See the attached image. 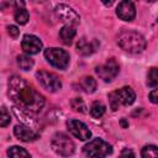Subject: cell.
I'll list each match as a JSON object with an SVG mask.
<instances>
[{
    "label": "cell",
    "instance_id": "obj_1",
    "mask_svg": "<svg viewBox=\"0 0 158 158\" xmlns=\"http://www.w3.org/2000/svg\"><path fill=\"white\" fill-rule=\"evenodd\" d=\"M9 98L15 106L28 114L40 112L44 106V98L32 85L19 75H12L9 79Z\"/></svg>",
    "mask_w": 158,
    "mask_h": 158
},
{
    "label": "cell",
    "instance_id": "obj_2",
    "mask_svg": "<svg viewBox=\"0 0 158 158\" xmlns=\"http://www.w3.org/2000/svg\"><path fill=\"white\" fill-rule=\"evenodd\" d=\"M117 44L126 52L137 54L144 51L146 40L144 37L136 31H122L117 36Z\"/></svg>",
    "mask_w": 158,
    "mask_h": 158
},
{
    "label": "cell",
    "instance_id": "obj_3",
    "mask_svg": "<svg viewBox=\"0 0 158 158\" xmlns=\"http://www.w3.org/2000/svg\"><path fill=\"white\" fill-rule=\"evenodd\" d=\"M83 152L89 158H105L112 153V147L101 138H94L84 146Z\"/></svg>",
    "mask_w": 158,
    "mask_h": 158
},
{
    "label": "cell",
    "instance_id": "obj_4",
    "mask_svg": "<svg viewBox=\"0 0 158 158\" xmlns=\"http://www.w3.org/2000/svg\"><path fill=\"white\" fill-rule=\"evenodd\" d=\"M51 147L52 149L62 156V157H69L74 153V142L63 132H57L56 135H53L52 139H51Z\"/></svg>",
    "mask_w": 158,
    "mask_h": 158
},
{
    "label": "cell",
    "instance_id": "obj_5",
    "mask_svg": "<svg viewBox=\"0 0 158 158\" xmlns=\"http://www.w3.org/2000/svg\"><path fill=\"white\" fill-rule=\"evenodd\" d=\"M44 58L49 64L58 69H65L69 65V54L60 48H47L44 51Z\"/></svg>",
    "mask_w": 158,
    "mask_h": 158
},
{
    "label": "cell",
    "instance_id": "obj_6",
    "mask_svg": "<svg viewBox=\"0 0 158 158\" xmlns=\"http://www.w3.org/2000/svg\"><path fill=\"white\" fill-rule=\"evenodd\" d=\"M36 78L38 80V83L41 84V86L51 93H56L62 88V83H60L59 78L53 73H49L46 70H40L36 73Z\"/></svg>",
    "mask_w": 158,
    "mask_h": 158
},
{
    "label": "cell",
    "instance_id": "obj_7",
    "mask_svg": "<svg viewBox=\"0 0 158 158\" xmlns=\"http://www.w3.org/2000/svg\"><path fill=\"white\" fill-rule=\"evenodd\" d=\"M118 70H120V67H118L117 62L114 58L107 59L105 64L99 65V67L95 68V72L99 75V78L102 79L106 83L112 81V79L118 74Z\"/></svg>",
    "mask_w": 158,
    "mask_h": 158
},
{
    "label": "cell",
    "instance_id": "obj_8",
    "mask_svg": "<svg viewBox=\"0 0 158 158\" xmlns=\"http://www.w3.org/2000/svg\"><path fill=\"white\" fill-rule=\"evenodd\" d=\"M67 127H68L69 132L74 137L79 138L80 141H86V139H89L91 137V132L88 128V126L84 122L79 121V120H75V118L68 120L67 121Z\"/></svg>",
    "mask_w": 158,
    "mask_h": 158
},
{
    "label": "cell",
    "instance_id": "obj_9",
    "mask_svg": "<svg viewBox=\"0 0 158 158\" xmlns=\"http://www.w3.org/2000/svg\"><path fill=\"white\" fill-rule=\"evenodd\" d=\"M56 14L58 15L59 19H62V21L67 22V25L73 26V25H78L80 22V16L68 5L65 4H59L56 6L54 9Z\"/></svg>",
    "mask_w": 158,
    "mask_h": 158
},
{
    "label": "cell",
    "instance_id": "obj_10",
    "mask_svg": "<svg viewBox=\"0 0 158 158\" xmlns=\"http://www.w3.org/2000/svg\"><path fill=\"white\" fill-rule=\"evenodd\" d=\"M21 47L27 54H37L42 49V42L33 35H25L21 42Z\"/></svg>",
    "mask_w": 158,
    "mask_h": 158
},
{
    "label": "cell",
    "instance_id": "obj_11",
    "mask_svg": "<svg viewBox=\"0 0 158 158\" xmlns=\"http://www.w3.org/2000/svg\"><path fill=\"white\" fill-rule=\"evenodd\" d=\"M116 15L123 21H132L136 16V9L131 1H121L117 5Z\"/></svg>",
    "mask_w": 158,
    "mask_h": 158
},
{
    "label": "cell",
    "instance_id": "obj_12",
    "mask_svg": "<svg viewBox=\"0 0 158 158\" xmlns=\"http://www.w3.org/2000/svg\"><path fill=\"white\" fill-rule=\"evenodd\" d=\"M14 133L20 141H23V142H31L37 139L38 137V135L26 125H16L14 128Z\"/></svg>",
    "mask_w": 158,
    "mask_h": 158
},
{
    "label": "cell",
    "instance_id": "obj_13",
    "mask_svg": "<svg viewBox=\"0 0 158 158\" xmlns=\"http://www.w3.org/2000/svg\"><path fill=\"white\" fill-rule=\"evenodd\" d=\"M115 94H116L120 104L125 105V106H128V105L133 104V101L136 99V93L130 86H123L118 90H115Z\"/></svg>",
    "mask_w": 158,
    "mask_h": 158
},
{
    "label": "cell",
    "instance_id": "obj_14",
    "mask_svg": "<svg viewBox=\"0 0 158 158\" xmlns=\"http://www.w3.org/2000/svg\"><path fill=\"white\" fill-rule=\"evenodd\" d=\"M95 49H96V41L90 42L85 37H81L77 43V51L83 56H89L93 52H95Z\"/></svg>",
    "mask_w": 158,
    "mask_h": 158
},
{
    "label": "cell",
    "instance_id": "obj_15",
    "mask_svg": "<svg viewBox=\"0 0 158 158\" xmlns=\"http://www.w3.org/2000/svg\"><path fill=\"white\" fill-rule=\"evenodd\" d=\"M75 33H77V31H75V28L73 26L65 25L59 31V38L62 40V42L64 44L69 46V44H72V42H73L74 37H75Z\"/></svg>",
    "mask_w": 158,
    "mask_h": 158
},
{
    "label": "cell",
    "instance_id": "obj_16",
    "mask_svg": "<svg viewBox=\"0 0 158 158\" xmlns=\"http://www.w3.org/2000/svg\"><path fill=\"white\" fill-rule=\"evenodd\" d=\"M79 88L83 91H85L88 94H91L96 89V80L93 77H83L79 80Z\"/></svg>",
    "mask_w": 158,
    "mask_h": 158
},
{
    "label": "cell",
    "instance_id": "obj_17",
    "mask_svg": "<svg viewBox=\"0 0 158 158\" xmlns=\"http://www.w3.org/2000/svg\"><path fill=\"white\" fill-rule=\"evenodd\" d=\"M7 156L10 158H31L30 153L19 146H12L10 148H7Z\"/></svg>",
    "mask_w": 158,
    "mask_h": 158
},
{
    "label": "cell",
    "instance_id": "obj_18",
    "mask_svg": "<svg viewBox=\"0 0 158 158\" xmlns=\"http://www.w3.org/2000/svg\"><path fill=\"white\" fill-rule=\"evenodd\" d=\"M105 110H106V107H105V105L102 102L94 101L91 104V106H90V115L93 117H95V118H100L105 114Z\"/></svg>",
    "mask_w": 158,
    "mask_h": 158
},
{
    "label": "cell",
    "instance_id": "obj_19",
    "mask_svg": "<svg viewBox=\"0 0 158 158\" xmlns=\"http://www.w3.org/2000/svg\"><path fill=\"white\" fill-rule=\"evenodd\" d=\"M142 158H158V147L153 144H147L141 151Z\"/></svg>",
    "mask_w": 158,
    "mask_h": 158
},
{
    "label": "cell",
    "instance_id": "obj_20",
    "mask_svg": "<svg viewBox=\"0 0 158 158\" xmlns=\"http://www.w3.org/2000/svg\"><path fill=\"white\" fill-rule=\"evenodd\" d=\"M16 59H17L19 67H20L22 70H30V69L33 67V59H31L28 56L21 54V56H17Z\"/></svg>",
    "mask_w": 158,
    "mask_h": 158
},
{
    "label": "cell",
    "instance_id": "obj_21",
    "mask_svg": "<svg viewBox=\"0 0 158 158\" xmlns=\"http://www.w3.org/2000/svg\"><path fill=\"white\" fill-rule=\"evenodd\" d=\"M14 17H15V20H16L17 23H20V25H25V23L28 21L30 15H28L27 10H25L23 7H17L16 11H15Z\"/></svg>",
    "mask_w": 158,
    "mask_h": 158
},
{
    "label": "cell",
    "instance_id": "obj_22",
    "mask_svg": "<svg viewBox=\"0 0 158 158\" xmlns=\"http://www.w3.org/2000/svg\"><path fill=\"white\" fill-rule=\"evenodd\" d=\"M147 85L153 88L158 85V68H151L147 73Z\"/></svg>",
    "mask_w": 158,
    "mask_h": 158
},
{
    "label": "cell",
    "instance_id": "obj_23",
    "mask_svg": "<svg viewBox=\"0 0 158 158\" xmlns=\"http://www.w3.org/2000/svg\"><path fill=\"white\" fill-rule=\"evenodd\" d=\"M70 106L77 112H86V106H85L83 99H80V98H74L70 101Z\"/></svg>",
    "mask_w": 158,
    "mask_h": 158
},
{
    "label": "cell",
    "instance_id": "obj_24",
    "mask_svg": "<svg viewBox=\"0 0 158 158\" xmlns=\"http://www.w3.org/2000/svg\"><path fill=\"white\" fill-rule=\"evenodd\" d=\"M109 104H110V109H111L112 111H116V110L120 107L121 104H120V101H118V99H117L115 91H111V93L109 94Z\"/></svg>",
    "mask_w": 158,
    "mask_h": 158
},
{
    "label": "cell",
    "instance_id": "obj_25",
    "mask_svg": "<svg viewBox=\"0 0 158 158\" xmlns=\"http://www.w3.org/2000/svg\"><path fill=\"white\" fill-rule=\"evenodd\" d=\"M10 121H11L10 114L7 112L6 107L2 106V107H1V116H0V126H1V127H5V126H7V125L10 123Z\"/></svg>",
    "mask_w": 158,
    "mask_h": 158
},
{
    "label": "cell",
    "instance_id": "obj_26",
    "mask_svg": "<svg viewBox=\"0 0 158 158\" xmlns=\"http://www.w3.org/2000/svg\"><path fill=\"white\" fill-rule=\"evenodd\" d=\"M118 158H135V152L131 148H123Z\"/></svg>",
    "mask_w": 158,
    "mask_h": 158
},
{
    "label": "cell",
    "instance_id": "obj_27",
    "mask_svg": "<svg viewBox=\"0 0 158 158\" xmlns=\"http://www.w3.org/2000/svg\"><path fill=\"white\" fill-rule=\"evenodd\" d=\"M7 32H9V35H10L11 37L16 38V37L19 36V33H20V30H19L16 26H14V25H10V26L7 27Z\"/></svg>",
    "mask_w": 158,
    "mask_h": 158
},
{
    "label": "cell",
    "instance_id": "obj_28",
    "mask_svg": "<svg viewBox=\"0 0 158 158\" xmlns=\"http://www.w3.org/2000/svg\"><path fill=\"white\" fill-rule=\"evenodd\" d=\"M149 100L153 104H158V89H154L149 93Z\"/></svg>",
    "mask_w": 158,
    "mask_h": 158
},
{
    "label": "cell",
    "instance_id": "obj_29",
    "mask_svg": "<svg viewBox=\"0 0 158 158\" xmlns=\"http://www.w3.org/2000/svg\"><path fill=\"white\" fill-rule=\"evenodd\" d=\"M121 125H122V127H123V128H126V127L128 126V122H127L125 118H122V120H121Z\"/></svg>",
    "mask_w": 158,
    "mask_h": 158
}]
</instances>
